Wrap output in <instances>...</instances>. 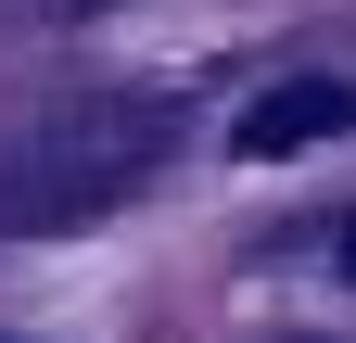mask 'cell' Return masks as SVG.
<instances>
[{
  "label": "cell",
  "mask_w": 356,
  "mask_h": 343,
  "mask_svg": "<svg viewBox=\"0 0 356 343\" xmlns=\"http://www.w3.org/2000/svg\"><path fill=\"white\" fill-rule=\"evenodd\" d=\"M153 165H165V115L153 102H64V115H38L26 140L0 153V229L13 242L89 229V217H115Z\"/></svg>",
  "instance_id": "obj_1"
},
{
  "label": "cell",
  "mask_w": 356,
  "mask_h": 343,
  "mask_svg": "<svg viewBox=\"0 0 356 343\" xmlns=\"http://www.w3.org/2000/svg\"><path fill=\"white\" fill-rule=\"evenodd\" d=\"M331 127H356V90H343V76H280L267 102H242L229 140H242V165H280V153H318Z\"/></svg>",
  "instance_id": "obj_2"
},
{
  "label": "cell",
  "mask_w": 356,
  "mask_h": 343,
  "mask_svg": "<svg viewBox=\"0 0 356 343\" xmlns=\"http://www.w3.org/2000/svg\"><path fill=\"white\" fill-rule=\"evenodd\" d=\"M318 254H331V267L356 280V203H343V217H318Z\"/></svg>",
  "instance_id": "obj_3"
}]
</instances>
